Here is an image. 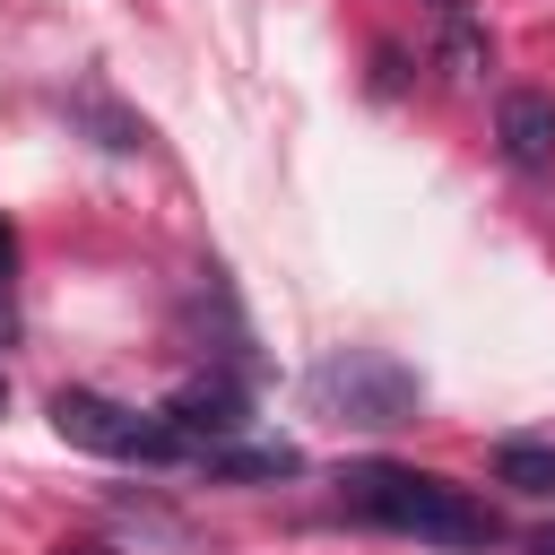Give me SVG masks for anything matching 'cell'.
Here are the masks:
<instances>
[{
    "label": "cell",
    "instance_id": "1",
    "mask_svg": "<svg viewBox=\"0 0 555 555\" xmlns=\"http://www.w3.org/2000/svg\"><path fill=\"white\" fill-rule=\"evenodd\" d=\"M338 503L373 529H399V538H425V546H460V555H494L503 546V520L451 486V477H425V468H399V460H356L338 468Z\"/></svg>",
    "mask_w": 555,
    "mask_h": 555
},
{
    "label": "cell",
    "instance_id": "2",
    "mask_svg": "<svg viewBox=\"0 0 555 555\" xmlns=\"http://www.w3.org/2000/svg\"><path fill=\"white\" fill-rule=\"evenodd\" d=\"M52 425H61V442H78L95 460H191L156 408H121L104 390H52Z\"/></svg>",
    "mask_w": 555,
    "mask_h": 555
},
{
    "label": "cell",
    "instance_id": "3",
    "mask_svg": "<svg viewBox=\"0 0 555 555\" xmlns=\"http://www.w3.org/2000/svg\"><path fill=\"white\" fill-rule=\"evenodd\" d=\"M312 390H321L347 425H408V416H416V373L390 364V356H364V347L330 356V364L312 373Z\"/></svg>",
    "mask_w": 555,
    "mask_h": 555
},
{
    "label": "cell",
    "instance_id": "4",
    "mask_svg": "<svg viewBox=\"0 0 555 555\" xmlns=\"http://www.w3.org/2000/svg\"><path fill=\"white\" fill-rule=\"evenodd\" d=\"M156 416L173 425V442H182L191 460H208V451H225V442L251 425V399H243L225 373H208V382H182V390H173Z\"/></svg>",
    "mask_w": 555,
    "mask_h": 555
},
{
    "label": "cell",
    "instance_id": "5",
    "mask_svg": "<svg viewBox=\"0 0 555 555\" xmlns=\"http://www.w3.org/2000/svg\"><path fill=\"white\" fill-rule=\"evenodd\" d=\"M425 61L451 78V87H477L494 69V35L468 0H425Z\"/></svg>",
    "mask_w": 555,
    "mask_h": 555
},
{
    "label": "cell",
    "instance_id": "6",
    "mask_svg": "<svg viewBox=\"0 0 555 555\" xmlns=\"http://www.w3.org/2000/svg\"><path fill=\"white\" fill-rule=\"evenodd\" d=\"M494 147L512 173H546L555 165V95L546 87H512L494 104Z\"/></svg>",
    "mask_w": 555,
    "mask_h": 555
},
{
    "label": "cell",
    "instance_id": "7",
    "mask_svg": "<svg viewBox=\"0 0 555 555\" xmlns=\"http://www.w3.org/2000/svg\"><path fill=\"white\" fill-rule=\"evenodd\" d=\"M208 468L217 477H295L304 451L295 442H225V451H208Z\"/></svg>",
    "mask_w": 555,
    "mask_h": 555
},
{
    "label": "cell",
    "instance_id": "8",
    "mask_svg": "<svg viewBox=\"0 0 555 555\" xmlns=\"http://www.w3.org/2000/svg\"><path fill=\"white\" fill-rule=\"evenodd\" d=\"M494 477L512 494H555V442H503L494 451Z\"/></svg>",
    "mask_w": 555,
    "mask_h": 555
},
{
    "label": "cell",
    "instance_id": "9",
    "mask_svg": "<svg viewBox=\"0 0 555 555\" xmlns=\"http://www.w3.org/2000/svg\"><path fill=\"white\" fill-rule=\"evenodd\" d=\"M9 269H17V225L0 217V286H9Z\"/></svg>",
    "mask_w": 555,
    "mask_h": 555
},
{
    "label": "cell",
    "instance_id": "10",
    "mask_svg": "<svg viewBox=\"0 0 555 555\" xmlns=\"http://www.w3.org/2000/svg\"><path fill=\"white\" fill-rule=\"evenodd\" d=\"M529 555H555V520H546V529H538V538H529Z\"/></svg>",
    "mask_w": 555,
    "mask_h": 555
},
{
    "label": "cell",
    "instance_id": "11",
    "mask_svg": "<svg viewBox=\"0 0 555 555\" xmlns=\"http://www.w3.org/2000/svg\"><path fill=\"white\" fill-rule=\"evenodd\" d=\"M61 555H113V546H61Z\"/></svg>",
    "mask_w": 555,
    "mask_h": 555
},
{
    "label": "cell",
    "instance_id": "12",
    "mask_svg": "<svg viewBox=\"0 0 555 555\" xmlns=\"http://www.w3.org/2000/svg\"><path fill=\"white\" fill-rule=\"evenodd\" d=\"M0 338H9V286H0Z\"/></svg>",
    "mask_w": 555,
    "mask_h": 555
},
{
    "label": "cell",
    "instance_id": "13",
    "mask_svg": "<svg viewBox=\"0 0 555 555\" xmlns=\"http://www.w3.org/2000/svg\"><path fill=\"white\" fill-rule=\"evenodd\" d=\"M0 408H9V373H0Z\"/></svg>",
    "mask_w": 555,
    "mask_h": 555
}]
</instances>
